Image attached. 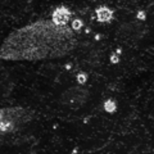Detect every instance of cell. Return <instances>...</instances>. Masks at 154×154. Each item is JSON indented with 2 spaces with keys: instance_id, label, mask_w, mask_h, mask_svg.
<instances>
[{
  "instance_id": "cell-1",
  "label": "cell",
  "mask_w": 154,
  "mask_h": 154,
  "mask_svg": "<svg viewBox=\"0 0 154 154\" xmlns=\"http://www.w3.org/2000/svg\"><path fill=\"white\" fill-rule=\"evenodd\" d=\"M76 44L71 27L38 21L14 31L0 49V57L9 60H37L67 54Z\"/></svg>"
},
{
  "instance_id": "cell-2",
  "label": "cell",
  "mask_w": 154,
  "mask_h": 154,
  "mask_svg": "<svg viewBox=\"0 0 154 154\" xmlns=\"http://www.w3.org/2000/svg\"><path fill=\"white\" fill-rule=\"evenodd\" d=\"M88 96H89L88 90L82 88H72L68 89L62 95V102L66 105H68L69 108L79 109L81 105L85 104V102L88 100Z\"/></svg>"
},
{
  "instance_id": "cell-3",
  "label": "cell",
  "mask_w": 154,
  "mask_h": 154,
  "mask_svg": "<svg viewBox=\"0 0 154 154\" xmlns=\"http://www.w3.org/2000/svg\"><path fill=\"white\" fill-rule=\"evenodd\" d=\"M71 19V12L66 7H58L51 14V23L55 26H67Z\"/></svg>"
},
{
  "instance_id": "cell-4",
  "label": "cell",
  "mask_w": 154,
  "mask_h": 154,
  "mask_svg": "<svg viewBox=\"0 0 154 154\" xmlns=\"http://www.w3.org/2000/svg\"><path fill=\"white\" fill-rule=\"evenodd\" d=\"M96 18H98L99 22H103V23L110 22L113 18V12L108 7H100L96 9Z\"/></svg>"
},
{
  "instance_id": "cell-5",
  "label": "cell",
  "mask_w": 154,
  "mask_h": 154,
  "mask_svg": "<svg viewBox=\"0 0 154 154\" xmlns=\"http://www.w3.org/2000/svg\"><path fill=\"white\" fill-rule=\"evenodd\" d=\"M81 26H82V21H80V19H75V21H72V27L71 30L72 31H77L80 30Z\"/></svg>"
},
{
  "instance_id": "cell-6",
  "label": "cell",
  "mask_w": 154,
  "mask_h": 154,
  "mask_svg": "<svg viewBox=\"0 0 154 154\" xmlns=\"http://www.w3.org/2000/svg\"><path fill=\"white\" fill-rule=\"evenodd\" d=\"M79 84H84L86 81V75H79Z\"/></svg>"
}]
</instances>
